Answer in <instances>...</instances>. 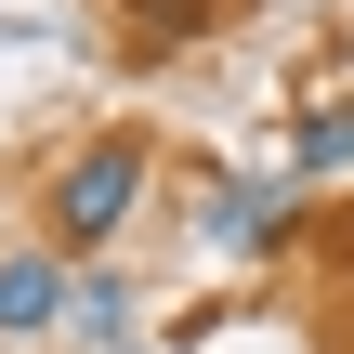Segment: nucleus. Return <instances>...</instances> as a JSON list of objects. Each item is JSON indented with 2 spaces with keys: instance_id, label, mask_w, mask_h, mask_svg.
I'll return each mask as SVG.
<instances>
[{
  "instance_id": "f257e3e1",
  "label": "nucleus",
  "mask_w": 354,
  "mask_h": 354,
  "mask_svg": "<svg viewBox=\"0 0 354 354\" xmlns=\"http://www.w3.org/2000/svg\"><path fill=\"white\" fill-rule=\"evenodd\" d=\"M145 184H158V158H145V131H92L79 158H53V184H39V223H53V250H79V263H105V250L131 236V210H145Z\"/></svg>"
},
{
  "instance_id": "f03ea898",
  "label": "nucleus",
  "mask_w": 354,
  "mask_h": 354,
  "mask_svg": "<svg viewBox=\"0 0 354 354\" xmlns=\"http://www.w3.org/2000/svg\"><path fill=\"white\" fill-rule=\"evenodd\" d=\"M289 236H302V171H250V184L210 197V250L263 263V250H289Z\"/></svg>"
},
{
  "instance_id": "7ed1b4c3",
  "label": "nucleus",
  "mask_w": 354,
  "mask_h": 354,
  "mask_svg": "<svg viewBox=\"0 0 354 354\" xmlns=\"http://www.w3.org/2000/svg\"><path fill=\"white\" fill-rule=\"evenodd\" d=\"M66 250H0V328L13 342H39V328H66Z\"/></svg>"
},
{
  "instance_id": "20e7f679",
  "label": "nucleus",
  "mask_w": 354,
  "mask_h": 354,
  "mask_svg": "<svg viewBox=\"0 0 354 354\" xmlns=\"http://www.w3.org/2000/svg\"><path fill=\"white\" fill-rule=\"evenodd\" d=\"M289 171H302V184H328V171H354V92H328V105H315V118L289 131Z\"/></svg>"
},
{
  "instance_id": "39448f33",
  "label": "nucleus",
  "mask_w": 354,
  "mask_h": 354,
  "mask_svg": "<svg viewBox=\"0 0 354 354\" xmlns=\"http://www.w3.org/2000/svg\"><path fill=\"white\" fill-rule=\"evenodd\" d=\"M66 328H79V342H92V354H118V342H131V289H118V276L92 263V276L66 289Z\"/></svg>"
},
{
  "instance_id": "423d86ee",
  "label": "nucleus",
  "mask_w": 354,
  "mask_h": 354,
  "mask_svg": "<svg viewBox=\"0 0 354 354\" xmlns=\"http://www.w3.org/2000/svg\"><path fill=\"white\" fill-rule=\"evenodd\" d=\"M210 26V0H131V39L145 53H171V39H197Z\"/></svg>"
}]
</instances>
